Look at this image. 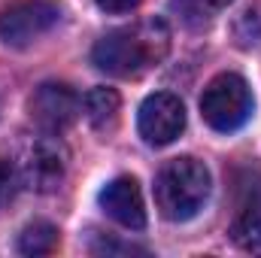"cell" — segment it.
Segmentation results:
<instances>
[{
  "mask_svg": "<svg viewBox=\"0 0 261 258\" xmlns=\"http://www.w3.org/2000/svg\"><path fill=\"white\" fill-rule=\"evenodd\" d=\"M61 21L58 0H15L0 9V40L6 46H31Z\"/></svg>",
  "mask_w": 261,
  "mask_h": 258,
  "instance_id": "obj_4",
  "label": "cell"
},
{
  "mask_svg": "<svg viewBox=\"0 0 261 258\" xmlns=\"http://www.w3.org/2000/svg\"><path fill=\"white\" fill-rule=\"evenodd\" d=\"M15 186H18V176H15V167L9 161L0 158V207H6L12 197H15Z\"/></svg>",
  "mask_w": 261,
  "mask_h": 258,
  "instance_id": "obj_12",
  "label": "cell"
},
{
  "mask_svg": "<svg viewBox=\"0 0 261 258\" xmlns=\"http://www.w3.org/2000/svg\"><path fill=\"white\" fill-rule=\"evenodd\" d=\"M31 119L46 134H61L79 116V97L67 82H43L31 94Z\"/></svg>",
  "mask_w": 261,
  "mask_h": 258,
  "instance_id": "obj_6",
  "label": "cell"
},
{
  "mask_svg": "<svg viewBox=\"0 0 261 258\" xmlns=\"http://www.w3.org/2000/svg\"><path fill=\"white\" fill-rule=\"evenodd\" d=\"M200 9H222V6H228L231 0H195Z\"/></svg>",
  "mask_w": 261,
  "mask_h": 258,
  "instance_id": "obj_14",
  "label": "cell"
},
{
  "mask_svg": "<svg viewBox=\"0 0 261 258\" xmlns=\"http://www.w3.org/2000/svg\"><path fill=\"white\" fill-rule=\"evenodd\" d=\"M100 207L103 213L119 222L122 228L128 231H143L146 228V203H143V192H140V183L134 176H119L113 179L103 192H100Z\"/></svg>",
  "mask_w": 261,
  "mask_h": 258,
  "instance_id": "obj_8",
  "label": "cell"
},
{
  "mask_svg": "<svg viewBox=\"0 0 261 258\" xmlns=\"http://www.w3.org/2000/svg\"><path fill=\"white\" fill-rule=\"evenodd\" d=\"M103 12H113V15H122V12H130L140 6V0H94Z\"/></svg>",
  "mask_w": 261,
  "mask_h": 258,
  "instance_id": "obj_13",
  "label": "cell"
},
{
  "mask_svg": "<svg viewBox=\"0 0 261 258\" xmlns=\"http://www.w3.org/2000/svg\"><path fill=\"white\" fill-rule=\"evenodd\" d=\"M210 170L197 158H173L155 176V203L164 219L189 222L203 210L210 197Z\"/></svg>",
  "mask_w": 261,
  "mask_h": 258,
  "instance_id": "obj_2",
  "label": "cell"
},
{
  "mask_svg": "<svg viewBox=\"0 0 261 258\" xmlns=\"http://www.w3.org/2000/svg\"><path fill=\"white\" fill-rule=\"evenodd\" d=\"M231 240H234L243 252L261 255V213L258 210H249V213H243V216L234 222Z\"/></svg>",
  "mask_w": 261,
  "mask_h": 258,
  "instance_id": "obj_11",
  "label": "cell"
},
{
  "mask_svg": "<svg viewBox=\"0 0 261 258\" xmlns=\"http://www.w3.org/2000/svg\"><path fill=\"white\" fill-rule=\"evenodd\" d=\"M58 249V228L49 222H31L18 234V252L21 255H52Z\"/></svg>",
  "mask_w": 261,
  "mask_h": 258,
  "instance_id": "obj_10",
  "label": "cell"
},
{
  "mask_svg": "<svg viewBox=\"0 0 261 258\" xmlns=\"http://www.w3.org/2000/svg\"><path fill=\"white\" fill-rule=\"evenodd\" d=\"M67 173V152L55 137H37L21 155V179L37 192H52Z\"/></svg>",
  "mask_w": 261,
  "mask_h": 258,
  "instance_id": "obj_7",
  "label": "cell"
},
{
  "mask_svg": "<svg viewBox=\"0 0 261 258\" xmlns=\"http://www.w3.org/2000/svg\"><path fill=\"white\" fill-rule=\"evenodd\" d=\"M252 107H255L252 91L246 79L237 73H219L216 79H210V85L200 94V116L219 134L243 128L252 116Z\"/></svg>",
  "mask_w": 261,
  "mask_h": 258,
  "instance_id": "obj_3",
  "label": "cell"
},
{
  "mask_svg": "<svg viewBox=\"0 0 261 258\" xmlns=\"http://www.w3.org/2000/svg\"><path fill=\"white\" fill-rule=\"evenodd\" d=\"M140 137L149 146H167L186 131V107L176 94L170 91H155L143 100L140 116H137Z\"/></svg>",
  "mask_w": 261,
  "mask_h": 258,
  "instance_id": "obj_5",
  "label": "cell"
},
{
  "mask_svg": "<svg viewBox=\"0 0 261 258\" xmlns=\"http://www.w3.org/2000/svg\"><path fill=\"white\" fill-rule=\"evenodd\" d=\"M170 52V28L161 18H146L128 28L110 31L91 49V61L110 76H140L158 67Z\"/></svg>",
  "mask_w": 261,
  "mask_h": 258,
  "instance_id": "obj_1",
  "label": "cell"
},
{
  "mask_svg": "<svg viewBox=\"0 0 261 258\" xmlns=\"http://www.w3.org/2000/svg\"><path fill=\"white\" fill-rule=\"evenodd\" d=\"M119 110H122V100L113 88H91L85 94V119L94 131H113L119 122Z\"/></svg>",
  "mask_w": 261,
  "mask_h": 258,
  "instance_id": "obj_9",
  "label": "cell"
}]
</instances>
